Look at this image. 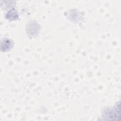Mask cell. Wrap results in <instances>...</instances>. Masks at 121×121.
<instances>
[{
    "mask_svg": "<svg viewBox=\"0 0 121 121\" xmlns=\"http://www.w3.org/2000/svg\"><path fill=\"white\" fill-rule=\"evenodd\" d=\"M40 26L35 21H29L26 26V32L29 36L35 37L39 33Z\"/></svg>",
    "mask_w": 121,
    "mask_h": 121,
    "instance_id": "1",
    "label": "cell"
},
{
    "mask_svg": "<svg viewBox=\"0 0 121 121\" xmlns=\"http://www.w3.org/2000/svg\"><path fill=\"white\" fill-rule=\"evenodd\" d=\"M14 46V42L10 39L5 38L3 39L0 43V50L2 52L10 51Z\"/></svg>",
    "mask_w": 121,
    "mask_h": 121,
    "instance_id": "2",
    "label": "cell"
},
{
    "mask_svg": "<svg viewBox=\"0 0 121 121\" xmlns=\"http://www.w3.org/2000/svg\"><path fill=\"white\" fill-rule=\"evenodd\" d=\"M7 19L10 20H16L18 18V15L17 10L14 8L10 9L6 15Z\"/></svg>",
    "mask_w": 121,
    "mask_h": 121,
    "instance_id": "3",
    "label": "cell"
},
{
    "mask_svg": "<svg viewBox=\"0 0 121 121\" xmlns=\"http://www.w3.org/2000/svg\"><path fill=\"white\" fill-rule=\"evenodd\" d=\"M114 119L116 120H120L121 119V110H116L114 112Z\"/></svg>",
    "mask_w": 121,
    "mask_h": 121,
    "instance_id": "4",
    "label": "cell"
},
{
    "mask_svg": "<svg viewBox=\"0 0 121 121\" xmlns=\"http://www.w3.org/2000/svg\"><path fill=\"white\" fill-rule=\"evenodd\" d=\"M4 2L5 3V5L7 7H9L11 5L13 6L16 5V1H5Z\"/></svg>",
    "mask_w": 121,
    "mask_h": 121,
    "instance_id": "5",
    "label": "cell"
},
{
    "mask_svg": "<svg viewBox=\"0 0 121 121\" xmlns=\"http://www.w3.org/2000/svg\"><path fill=\"white\" fill-rule=\"evenodd\" d=\"M116 110H121V103L120 101L117 102L114 106Z\"/></svg>",
    "mask_w": 121,
    "mask_h": 121,
    "instance_id": "6",
    "label": "cell"
}]
</instances>
